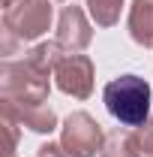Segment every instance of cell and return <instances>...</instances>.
<instances>
[{
	"mask_svg": "<svg viewBox=\"0 0 153 157\" xmlns=\"http://www.w3.org/2000/svg\"><path fill=\"white\" fill-rule=\"evenodd\" d=\"M105 109L126 127H141L150 115V85L141 76H120L102 91Z\"/></svg>",
	"mask_w": 153,
	"mask_h": 157,
	"instance_id": "obj_1",
	"label": "cell"
}]
</instances>
